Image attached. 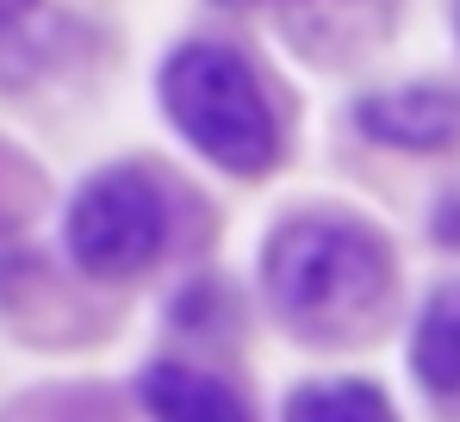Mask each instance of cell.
Listing matches in <instances>:
<instances>
[{"mask_svg": "<svg viewBox=\"0 0 460 422\" xmlns=\"http://www.w3.org/2000/svg\"><path fill=\"white\" fill-rule=\"evenodd\" d=\"M411 366L429 391H460V280L429 298L411 336Z\"/></svg>", "mask_w": 460, "mask_h": 422, "instance_id": "cell-7", "label": "cell"}, {"mask_svg": "<svg viewBox=\"0 0 460 422\" xmlns=\"http://www.w3.org/2000/svg\"><path fill=\"white\" fill-rule=\"evenodd\" d=\"M361 131L392 149H448L460 143V93L455 87H392L361 100Z\"/></svg>", "mask_w": 460, "mask_h": 422, "instance_id": "cell-5", "label": "cell"}, {"mask_svg": "<svg viewBox=\"0 0 460 422\" xmlns=\"http://www.w3.org/2000/svg\"><path fill=\"white\" fill-rule=\"evenodd\" d=\"M287 422H398V417H392L380 385H367V379H323V385H305L287 404Z\"/></svg>", "mask_w": 460, "mask_h": 422, "instance_id": "cell-8", "label": "cell"}, {"mask_svg": "<svg viewBox=\"0 0 460 422\" xmlns=\"http://www.w3.org/2000/svg\"><path fill=\"white\" fill-rule=\"evenodd\" d=\"M280 13H287V31L299 50L342 63V57H361L367 44H380L398 0H280Z\"/></svg>", "mask_w": 460, "mask_h": 422, "instance_id": "cell-4", "label": "cell"}, {"mask_svg": "<svg viewBox=\"0 0 460 422\" xmlns=\"http://www.w3.org/2000/svg\"><path fill=\"white\" fill-rule=\"evenodd\" d=\"M162 106L181 137L230 174H261L280 155V125L255 69L225 44H181L162 69Z\"/></svg>", "mask_w": 460, "mask_h": 422, "instance_id": "cell-2", "label": "cell"}, {"mask_svg": "<svg viewBox=\"0 0 460 422\" xmlns=\"http://www.w3.org/2000/svg\"><path fill=\"white\" fill-rule=\"evenodd\" d=\"M455 13H460V0H455Z\"/></svg>", "mask_w": 460, "mask_h": 422, "instance_id": "cell-9", "label": "cell"}, {"mask_svg": "<svg viewBox=\"0 0 460 422\" xmlns=\"http://www.w3.org/2000/svg\"><path fill=\"white\" fill-rule=\"evenodd\" d=\"M385 242L349 217H293L268 236V292L311 330H349L385 298Z\"/></svg>", "mask_w": 460, "mask_h": 422, "instance_id": "cell-1", "label": "cell"}, {"mask_svg": "<svg viewBox=\"0 0 460 422\" xmlns=\"http://www.w3.org/2000/svg\"><path fill=\"white\" fill-rule=\"evenodd\" d=\"M144 404L155 422H249L243 398L230 391L225 379L212 373H193L181 360H162L144 373Z\"/></svg>", "mask_w": 460, "mask_h": 422, "instance_id": "cell-6", "label": "cell"}, {"mask_svg": "<svg viewBox=\"0 0 460 422\" xmlns=\"http://www.w3.org/2000/svg\"><path fill=\"white\" fill-rule=\"evenodd\" d=\"M168 242V199L144 168H106L75 193L69 211V249L87 274L125 280L144 274Z\"/></svg>", "mask_w": 460, "mask_h": 422, "instance_id": "cell-3", "label": "cell"}]
</instances>
